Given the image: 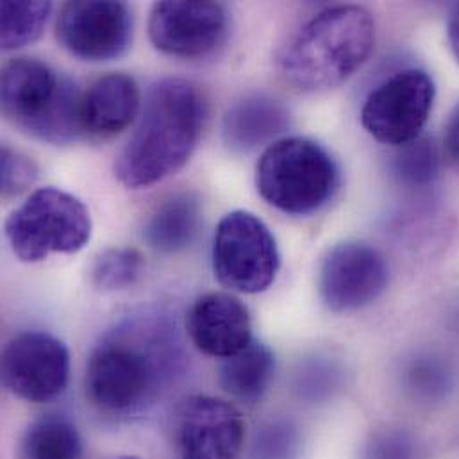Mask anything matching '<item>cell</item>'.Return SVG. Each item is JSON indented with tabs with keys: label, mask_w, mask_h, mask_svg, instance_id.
Listing matches in <instances>:
<instances>
[{
	"label": "cell",
	"mask_w": 459,
	"mask_h": 459,
	"mask_svg": "<svg viewBox=\"0 0 459 459\" xmlns=\"http://www.w3.org/2000/svg\"><path fill=\"white\" fill-rule=\"evenodd\" d=\"M204 115L197 86L185 79L158 81L147 93L136 131L117 158V179L140 190L181 170L197 147Z\"/></svg>",
	"instance_id": "6da1fadb"
},
{
	"label": "cell",
	"mask_w": 459,
	"mask_h": 459,
	"mask_svg": "<svg viewBox=\"0 0 459 459\" xmlns=\"http://www.w3.org/2000/svg\"><path fill=\"white\" fill-rule=\"evenodd\" d=\"M374 45L376 22L365 7H329L288 41L279 57V72L299 91H325L354 75Z\"/></svg>",
	"instance_id": "7a4b0ae2"
},
{
	"label": "cell",
	"mask_w": 459,
	"mask_h": 459,
	"mask_svg": "<svg viewBox=\"0 0 459 459\" xmlns=\"http://www.w3.org/2000/svg\"><path fill=\"white\" fill-rule=\"evenodd\" d=\"M120 329L91 352L86 365V395L109 415H131L152 403L169 379L172 343L156 327Z\"/></svg>",
	"instance_id": "3957f363"
},
{
	"label": "cell",
	"mask_w": 459,
	"mask_h": 459,
	"mask_svg": "<svg viewBox=\"0 0 459 459\" xmlns=\"http://www.w3.org/2000/svg\"><path fill=\"white\" fill-rule=\"evenodd\" d=\"M2 113L20 131L65 145L79 136L81 99L75 84L34 57H16L2 70Z\"/></svg>",
	"instance_id": "277c9868"
},
{
	"label": "cell",
	"mask_w": 459,
	"mask_h": 459,
	"mask_svg": "<svg viewBox=\"0 0 459 459\" xmlns=\"http://www.w3.org/2000/svg\"><path fill=\"white\" fill-rule=\"evenodd\" d=\"M340 167L318 142L304 136L275 140L255 167L259 195L275 210L306 217L320 212L340 188Z\"/></svg>",
	"instance_id": "5b68a950"
},
{
	"label": "cell",
	"mask_w": 459,
	"mask_h": 459,
	"mask_svg": "<svg viewBox=\"0 0 459 459\" xmlns=\"http://www.w3.org/2000/svg\"><path fill=\"white\" fill-rule=\"evenodd\" d=\"M91 230L88 208L59 188L36 190L4 224L11 250L25 263L79 252L88 245Z\"/></svg>",
	"instance_id": "8992f818"
},
{
	"label": "cell",
	"mask_w": 459,
	"mask_h": 459,
	"mask_svg": "<svg viewBox=\"0 0 459 459\" xmlns=\"http://www.w3.org/2000/svg\"><path fill=\"white\" fill-rule=\"evenodd\" d=\"M281 266L277 241L254 213H228L215 232L213 270L230 291L261 293L272 286Z\"/></svg>",
	"instance_id": "52a82bcc"
},
{
	"label": "cell",
	"mask_w": 459,
	"mask_h": 459,
	"mask_svg": "<svg viewBox=\"0 0 459 459\" xmlns=\"http://www.w3.org/2000/svg\"><path fill=\"white\" fill-rule=\"evenodd\" d=\"M437 86L419 68H406L377 84L361 109V124L377 142L403 147L420 138L433 111Z\"/></svg>",
	"instance_id": "ba28073f"
},
{
	"label": "cell",
	"mask_w": 459,
	"mask_h": 459,
	"mask_svg": "<svg viewBox=\"0 0 459 459\" xmlns=\"http://www.w3.org/2000/svg\"><path fill=\"white\" fill-rule=\"evenodd\" d=\"M68 377V347L48 333L25 331L4 347L2 381L22 401L48 403L65 392Z\"/></svg>",
	"instance_id": "9c48e42d"
},
{
	"label": "cell",
	"mask_w": 459,
	"mask_h": 459,
	"mask_svg": "<svg viewBox=\"0 0 459 459\" xmlns=\"http://www.w3.org/2000/svg\"><path fill=\"white\" fill-rule=\"evenodd\" d=\"M133 13L124 2L77 0L61 7L56 22L59 43L84 61L124 56L133 41Z\"/></svg>",
	"instance_id": "30bf717a"
},
{
	"label": "cell",
	"mask_w": 459,
	"mask_h": 459,
	"mask_svg": "<svg viewBox=\"0 0 459 459\" xmlns=\"http://www.w3.org/2000/svg\"><path fill=\"white\" fill-rule=\"evenodd\" d=\"M390 281L385 255L368 243L334 245L318 270V291L324 304L336 313L361 309L377 300Z\"/></svg>",
	"instance_id": "8fae6325"
},
{
	"label": "cell",
	"mask_w": 459,
	"mask_h": 459,
	"mask_svg": "<svg viewBox=\"0 0 459 459\" xmlns=\"http://www.w3.org/2000/svg\"><path fill=\"white\" fill-rule=\"evenodd\" d=\"M245 431L241 413L212 395L186 397L176 410L174 442L179 459H238Z\"/></svg>",
	"instance_id": "7c38bea8"
},
{
	"label": "cell",
	"mask_w": 459,
	"mask_h": 459,
	"mask_svg": "<svg viewBox=\"0 0 459 459\" xmlns=\"http://www.w3.org/2000/svg\"><path fill=\"white\" fill-rule=\"evenodd\" d=\"M230 14L219 2L165 0L152 7L149 36L152 45L176 57H203L226 38Z\"/></svg>",
	"instance_id": "4fadbf2b"
},
{
	"label": "cell",
	"mask_w": 459,
	"mask_h": 459,
	"mask_svg": "<svg viewBox=\"0 0 459 459\" xmlns=\"http://www.w3.org/2000/svg\"><path fill=\"white\" fill-rule=\"evenodd\" d=\"M186 331L201 352L221 359L239 352L252 342L247 306L224 291L206 293L194 302L186 316Z\"/></svg>",
	"instance_id": "5bb4252c"
},
{
	"label": "cell",
	"mask_w": 459,
	"mask_h": 459,
	"mask_svg": "<svg viewBox=\"0 0 459 459\" xmlns=\"http://www.w3.org/2000/svg\"><path fill=\"white\" fill-rule=\"evenodd\" d=\"M142 93L127 74H106L93 81L81 99L82 134L109 138L126 131L138 117Z\"/></svg>",
	"instance_id": "9a60e30c"
},
{
	"label": "cell",
	"mask_w": 459,
	"mask_h": 459,
	"mask_svg": "<svg viewBox=\"0 0 459 459\" xmlns=\"http://www.w3.org/2000/svg\"><path fill=\"white\" fill-rule=\"evenodd\" d=\"M290 126L286 106L268 95H247L234 102L224 117V140L232 151L248 152L272 145Z\"/></svg>",
	"instance_id": "2e32d148"
},
{
	"label": "cell",
	"mask_w": 459,
	"mask_h": 459,
	"mask_svg": "<svg viewBox=\"0 0 459 459\" xmlns=\"http://www.w3.org/2000/svg\"><path fill=\"white\" fill-rule=\"evenodd\" d=\"M203 222L201 201L190 192L170 195L145 222L143 238L158 252L174 254L185 250L197 238Z\"/></svg>",
	"instance_id": "e0dca14e"
},
{
	"label": "cell",
	"mask_w": 459,
	"mask_h": 459,
	"mask_svg": "<svg viewBox=\"0 0 459 459\" xmlns=\"http://www.w3.org/2000/svg\"><path fill=\"white\" fill-rule=\"evenodd\" d=\"M404 394L420 406H438L449 401L458 386L456 365L438 351H417L401 368Z\"/></svg>",
	"instance_id": "ac0fdd59"
},
{
	"label": "cell",
	"mask_w": 459,
	"mask_h": 459,
	"mask_svg": "<svg viewBox=\"0 0 459 459\" xmlns=\"http://www.w3.org/2000/svg\"><path fill=\"white\" fill-rule=\"evenodd\" d=\"M275 374V356L268 345L252 340L245 349L222 359L219 383L232 399L254 404L264 397Z\"/></svg>",
	"instance_id": "d6986e66"
},
{
	"label": "cell",
	"mask_w": 459,
	"mask_h": 459,
	"mask_svg": "<svg viewBox=\"0 0 459 459\" xmlns=\"http://www.w3.org/2000/svg\"><path fill=\"white\" fill-rule=\"evenodd\" d=\"M18 459H82L81 435L70 420L45 417L25 431Z\"/></svg>",
	"instance_id": "ffe728a7"
},
{
	"label": "cell",
	"mask_w": 459,
	"mask_h": 459,
	"mask_svg": "<svg viewBox=\"0 0 459 459\" xmlns=\"http://www.w3.org/2000/svg\"><path fill=\"white\" fill-rule=\"evenodd\" d=\"M50 2H13L0 4V39L4 50H14L34 43L50 16Z\"/></svg>",
	"instance_id": "44dd1931"
},
{
	"label": "cell",
	"mask_w": 459,
	"mask_h": 459,
	"mask_svg": "<svg viewBox=\"0 0 459 459\" xmlns=\"http://www.w3.org/2000/svg\"><path fill=\"white\" fill-rule=\"evenodd\" d=\"M394 176L410 188H424L435 183L440 174V154L428 138H417L403 147L392 161Z\"/></svg>",
	"instance_id": "7402d4cb"
},
{
	"label": "cell",
	"mask_w": 459,
	"mask_h": 459,
	"mask_svg": "<svg viewBox=\"0 0 459 459\" xmlns=\"http://www.w3.org/2000/svg\"><path fill=\"white\" fill-rule=\"evenodd\" d=\"M143 268L145 257L138 248H108L95 259L91 266V281L100 290H124L133 286L142 277Z\"/></svg>",
	"instance_id": "603a6c76"
},
{
	"label": "cell",
	"mask_w": 459,
	"mask_h": 459,
	"mask_svg": "<svg viewBox=\"0 0 459 459\" xmlns=\"http://www.w3.org/2000/svg\"><path fill=\"white\" fill-rule=\"evenodd\" d=\"M300 451V433L286 420L266 422L255 433L254 459H295Z\"/></svg>",
	"instance_id": "cb8c5ba5"
},
{
	"label": "cell",
	"mask_w": 459,
	"mask_h": 459,
	"mask_svg": "<svg viewBox=\"0 0 459 459\" xmlns=\"http://www.w3.org/2000/svg\"><path fill=\"white\" fill-rule=\"evenodd\" d=\"M363 459H428L426 447L417 435L390 428L370 437Z\"/></svg>",
	"instance_id": "d4e9b609"
},
{
	"label": "cell",
	"mask_w": 459,
	"mask_h": 459,
	"mask_svg": "<svg viewBox=\"0 0 459 459\" xmlns=\"http://www.w3.org/2000/svg\"><path fill=\"white\" fill-rule=\"evenodd\" d=\"M36 179H38L36 163L29 156L4 145L2 152H0V190H2V195L5 199L18 197L23 192H27L36 183Z\"/></svg>",
	"instance_id": "484cf974"
},
{
	"label": "cell",
	"mask_w": 459,
	"mask_h": 459,
	"mask_svg": "<svg viewBox=\"0 0 459 459\" xmlns=\"http://www.w3.org/2000/svg\"><path fill=\"white\" fill-rule=\"evenodd\" d=\"M446 152L451 163L459 169V106L451 115L447 127H446V138H444Z\"/></svg>",
	"instance_id": "4316f807"
},
{
	"label": "cell",
	"mask_w": 459,
	"mask_h": 459,
	"mask_svg": "<svg viewBox=\"0 0 459 459\" xmlns=\"http://www.w3.org/2000/svg\"><path fill=\"white\" fill-rule=\"evenodd\" d=\"M447 34H449V43L451 48L455 52V56L459 61V4L455 5L451 16H449V23H447Z\"/></svg>",
	"instance_id": "83f0119b"
},
{
	"label": "cell",
	"mask_w": 459,
	"mask_h": 459,
	"mask_svg": "<svg viewBox=\"0 0 459 459\" xmlns=\"http://www.w3.org/2000/svg\"><path fill=\"white\" fill-rule=\"evenodd\" d=\"M455 316H456V322H458V325H459V307H458V311H456V315H455Z\"/></svg>",
	"instance_id": "f1b7e54d"
},
{
	"label": "cell",
	"mask_w": 459,
	"mask_h": 459,
	"mask_svg": "<svg viewBox=\"0 0 459 459\" xmlns=\"http://www.w3.org/2000/svg\"><path fill=\"white\" fill-rule=\"evenodd\" d=\"M120 459H138V458H120Z\"/></svg>",
	"instance_id": "f546056e"
}]
</instances>
